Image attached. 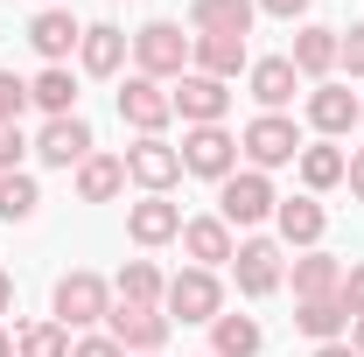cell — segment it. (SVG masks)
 Listing matches in <instances>:
<instances>
[{
	"label": "cell",
	"mask_w": 364,
	"mask_h": 357,
	"mask_svg": "<svg viewBox=\"0 0 364 357\" xmlns=\"http://www.w3.org/2000/svg\"><path fill=\"white\" fill-rule=\"evenodd\" d=\"M168 98H176L182 127H225V112H231V85H218V78H203V70H182Z\"/></svg>",
	"instance_id": "10"
},
{
	"label": "cell",
	"mask_w": 364,
	"mask_h": 357,
	"mask_svg": "<svg viewBox=\"0 0 364 357\" xmlns=\"http://www.w3.org/2000/svg\"><path fill=\"white\" fill-rule=\"evenodd\" d=\"M336 43H343V28H322V21L294 28V49H287L294 78H316V85H329V70H336Z\"/></svg>",
	"instance_id": "18"
},
{
	"label": "cell",
	"mask_w": 364,
	"mask_h": 357,
	"mask_svg": "<svg viewBox=\"0 0 364 357\" xmlns=\"http://www.w3.org/2000/svg\"><path fill=\"white\" fill-rule=\"evenodd\" d=\"M0 357H14V336H7V329H0Z\"/></svg>",
	"instance_id": "42"
},
{
	"label": "cell",
	"mask_w": 364,
	"mask_h": 357,
	"mask_svg": "<svg viewBox=\"0 0 364 357\" xmlns=\"http://www.w3.org/2000/svg\"><path fill=\"white\" fill-rule=\"evenodd\" d=\"M231 280H238V294H245V302H267L273 287L287 280L280 238H238V252H231Z\"/></svg>",
	"instance_id": "7"
},
{
	"label": "cell",
	"mask_w": 364,
	"mask_h": 357,
	"mask_svg": "<svg viewBox=\"0 0 364 357\" xmlns=\"http://www.w3.org/2000/svg\"><path fill=\"white\" fill-rule=\"evenodd\" d=\"M28 154H36V140L21 134V127H0V176H14Z\"/></svg>",
	"instance_id": "33"
},
{
	"label": "cell",
	"mask_w": 364,
	"mask_h": 357,
	"mask_svg": "<svg viewBox=\"0 0 364 357\" xmlns=\"http://www.w3.org/2000/svg\"><path fill=\"white\" fill-rule=\"evenodd\" d=\"M182 252H189V267H231V252H238V238H231L225 218H182Z\"/></svg>",
	"instance_id": "15"
},
{
	"label": "cell",
	"mask_w": 364,
	"mask_h": 357,
	"mask_svg": "<svg viewBox=\"0 0 364 357\" xmlns=\"http://www.w3.org/2000/svg\"><path fill=\"white\" fill-rule=\"evenodd\" d=\"M161 294H168V280L154 260H127L119 280H112V302H127V309H161Z\"/></svg>",
	"instance_id": "24"
},
{
	"label": "cell",
	"mask_w": 364,
	"mask_h": 357,
	"mask_svg": "<svg viewBox=\"0 0 364 357\" xmlns=\"http://www.w3.org/2000/svg\"><path fill=\"white\" fill-rule=\"evenodd\" d=\"M36 203H43V189H36L28 169L0 176V224H28V218H36Z\"/></svg>",
	"instance_id": "31"
},
{
	"label": "cell",
	"mask_w": 364,
	"mask_h": 357,
	"mask_svg": "<svg viewBox=\"0 0 364 357\" xmlns=\"http://www.w3.org/2000/svg\"><path fill=\"white\" fill-rule=\"evenodd\" d=\"M189 70H203V78L231 85L238 70H252V56H245V36H189Z\"/></svg>",
	"instance_id": "19"
},
{
	"label": "cell",
	"mask_w": 364,
	"mask_h": 357,
	"mask_svg": "<svg viewBox=\"0 0 364 357\" xmlns=\"http://www.w3.org/2000/svg\"><path fill=\"white\" fill-rule=\"evenodd\" d=\"M316 357H358L350 343H316Z\"/></svg>",
	"instance_id": "40"
},
{
	"label": "cell",
	"mask_w": 364,
	"mask_h": 357,
	"mask_svg": "<svg viewBox=\"0 0 364 357\" xmlns=\"http://www.w3.org/2000/svg\"><path fill=\"white\" fill-rule=\"evenodd\" d=\"M21 112H28V78L0 70V127H21Z\"/></svg>",
	"instance_id": "32"
},
{
	"label": "cell",
	"mask_w": 364,
	"mask_h": 357,
	"mask_svg": "<svg viewBox=\"0 0 364 357\" xmlns=\"http://www.w3.org/2000/svg\"><path fill=\"white\" fill-rule=\"evenodd\" d=\"M350 329H358V336H350V351H358V357H364V322H350Z\"/></svg>",
	"instance_id": "41"
},
{
	"label": "cell",
	"mask_w": 364,
	"mask_h": 357,
	"mask_svg": "<svg viewBox=\"0 0 364 357\" xmlns=\"http://www.w3.org/2000/svg\"><path fill=\"white\" fill-rule=\"evenodd\" d=\"M127 189V161L119 154H91V161H77V203H112Z\"/></svg>",
	"instance_id": "27"
},
{
	"label": "cell",
	"mask_w": 364,
	"mask_h": 357,
	"mask_svg": "<svg viewBox=\"0 0 364 357\" xmlns=\"http://www.w3.org/2000/svg\"><path fill=\"white\" fill-rule=\"evenodd\" d=\"M182 176H203V182H225L238 176V134L231 127H182Z\"/></svg>",
	"instance_id": "5"
},
{
	"label": "cell",
	"mask_w": 364,
	"mask_h": 357,
	"mask_svg": "<svg viewBox=\"0 0 364 357\" xmlns=\"http://www.w3.org/2000/svg\"><path fill=\"white\" fill-rule=\"evenodd\" d=\"M336 287H343V260H329L322 245L294 260V302H329Z\"/></svg>",
	"instance_id": "26"
},
{
	"label": "cell",
	"mask_w": 364,
	"mask_h": 357,
	"mask_svg": "<svg viewBox=\"0 0 364 357\" xmlns=\"http://www.w3.org/2000/svg\"><path fill=\"white\" fill-rule=\"evenodd\" d=\"M119 119H127L140 140L161 134V127L176 119V98H168V85H154V78H140V70H134V78L119 85Z\"/></svg>",
	"instance_id": "11"
},
{
	"label": "cell",
	"mask_w": 364,
	"mask_h": 357,
	"mask_svg": "<svg viewBox=\"0 0 364 357\" xmlns=\"http://www.w3.org/2000/svg\"><path fill=\"white\" fill-rule=\"evenodd\" d=\"M127 49H134V36H127V28H112V21H91L85 43H77V70H85V78H119Z\"/></svg>",
	"instance_id": "17"
},
{
	"label": "cell",
	"mask_w": 364,
	"mask_h": 357,
	"mask_svg": "<svg viewBox=\"0 0 364 357\" xmlns=\"http://www.w3.org/2000/svg\"><path fill=\"white\" fill-rule=\"evenodd\" d=\"M301 127L287 119V112H259L245 134H238V154H245V169H259V176H273V169H287V161H301Z\"/></svg>",
	"instance_id": "1"
},
{
	"label": "cell",
	"mask_w": 364,
	"mask_h": 357,
	"mask_svg": "<svg viewBox=\"0 0 364 357\" xmlns=\"http://www.w3.org/2000/svg\"><path fill=\"white\" fill-rule=\"evenodd\" d=\"M259 0H189V28L196 36H252Z\"/></svg>",
	"instance_id": "21"
},
{
	"label": "cell",
	"mask_w": 364,
	"mask_h": 357,
	"mask_svg": "<svg viewBox=\"0 0 364 357\" xmlns=\"http://www.w3.org/2000/svg\"><path fill=\"white\" fill-rule=\"evenodd\" d=\"M259 343H267V329L252 315H218L210 322V357H259Z\"/></svg>",
	"instance_id": "28"
},
{
	"label": "cell",
	"mask_w": 364,
	"mask_h": 357,
	"mask_svg": "<svg viewBox=\"0 0 364 357\" xmlns=\"http://www.w3.org/2000/svg\"><path fill=\"white\" fill-rule=\"evenodd\" d=\"M316 0H259V14H273V21H301Z\"/></svg>",
	"instance_id": "37"
},
{
	"label": "cell",
	"mask_w": 364,
	"mask_h": 357,
	"mask_svg": "<svg viewBox=\"0 0 364 357\" xmlns=\"http://www.w3.org/2000/svg\"><path fill=\"white\" fill-rule=\"evenodd\" d=\"M336 302H343V315H350V322H364V260H358V267H343V287H336Z\"/></svg>",
	"instance_id": "34"
},
{
	"label": "cell",
	"mask_w": 364,
	"mask_h": 357,
	"mask_svg": "<svg viewBox=\"0 0 364 357\" xmlns=\"http://www.w3.org/2000/svg\"><path fill=\"white\" fill-rule=\"evenodd\" d=\"M127 238H134L140 252H154V245L182 238V211L168 196H140V203H127Z\"/></svg>",
	"instance_id": "14"
},
{
	"label": "cell",
	"mask_w": 364,
	"mask_h": 357,
	"mask_svg": "<svg viewBox=\"0 0 364 357\" xmlns=\"http://www.w3.org/2000/svg\"><path fill=\"white\" fill-rule=\"evenodd\" d=\"M91 154H98V140H91V127L77 112H70V119H43V134H36V161H43V169H77Z\"/></svg>",
	"instance_id": "12"
},
{
	"label": "cell",
	"mask_w": 364,
	"mask_h": 357,
	"mask_svg": "<svg viewBox=\"0 0 364 357\" xmlns=\"http://www.w3.org/2000/svg\"><path fill=\"white\" fill-rule=\"evenodd\" d=\"M273 231H280V245L316 252L322 231H329V211H322L316 196H280V203H273Z\"/></svg>",
	"instance_id": "13"
},
{
	"label": "cell",
	"mask_w": 364,
	"mask_h": 357,
	"mask_svg": "<svg viewBox=\"0 0 364 357\" xmlns=\"http://www.w3.org/2000/svg\"><path fill=\"white\" fill-rule=\"evenodd\" d=\"M14 357H70V329L43 315V322H21L14 329Z\"/></svg>",
	"instance_id": "30"
},
{
	"label": "cell",
	"mask_w": 364,
	"mask_h": 357,
	"mask_svg": "<svg viewBox=\"0 0 364 357\" xmlns=\"http://www.w3.org/2000/svg\"><path fill=\"white\" fill-rule=\"evenodd\" d=\"M343 182H350V196H358V203H364V147H358V154H350V169H343Z\"/></svg>",
	"instance_id": "38"
},
{
	"label": "cell",
	"mask_w": 364,
	"mask_h": 357,
	"mask_svg": "<svg viewBox=\"0 0 364 357\" xmlns=\"http://www.w3.org/2000/svg\"><path fill=\"white\" fill-rule=\"evenodd\" d=\"M134 63H140V78L176 85L182 70H189V36H182L176 21H147V28H134Z\"/></svg>",
	"instance_id": "6"
},
{
	"label": "cell",
	"mask_w": 364,
	"mask_h": 357,
	"mask_svg": "<svg viewBox=\"0 0 364 357\" xmlns=\"http://www.w3.org/2000/svg\"><path fill=\"white\" fill-rule=\"evenodd\" d=\"M294 329H301L309 343H343L350 315H343V302L329 294V302H301V309H294Z\"/></svg>",
	"instance_id": "29"
},
{
	"label": "cell",
	"mask_w": 364,
	"mask_h": 357,
	"mask_svg": "<svg viewBox=\"0 0 364 357\" xmlns=\"http://www.w3.org/2000/svg\"><path fill=\"white\" fill-rule=\"evenodd\" d=\"M168 329H176V322H168L161 309H127V302H112V315H105V336H112L127 357H161Z\"/></svg>",
	"instance_id": "8"
},
{
	"label": "cell",
	"mask_w": 364,
	"mask_h": 357,
	"mask_svg": "<svg viewBox=\"0 0 364 357\" xmlns=\"http://www.w3.org/2000/svg\"><path fill=\"white\" fill-rule=\"evenodd\" d=\"M28 43H36L43 63H70V49L85 43V21H77L70 7H43V14L28 21Z\"/></svg>",
	"instance_id": "16"
},
{
	"label": "cell",
	"mask_w": 364,
	"mask_h": 357,
	"mask_svg": "<svg viewBox=\"0 0 364 357\" xmlns=\"http://www.w3.org/2000/svg\"><path fill=\"white\" fill-rule=\"evenodd\" d=\"M49 315L63 322V329H98L105 315H112V280L105 273H63L56 280V294H49Z\"/></svg>",
	"instance_id": "2"
},
{
	"label": "cell",
	"mask_w": 364,
	"mask_h": 357,
	"mask_svg": "<svg viewBox=\"0 0 364 357\" xmlns=\"http://www.w3.org/2000/svg\"><path fill=\"white\" fill-rule=\"evenodd\" d=\"M0 315H14V273H0Z\"/></svg>",
	"instance_id": "39"
},
{
	"label": "cell",
	"mask_w": 364,
	"mask_h": 357,
	"mask_svg": "<svg viewBox=\"0 0 364 357\" xmlns=\"http://www.w3.org/2000/svg\"><path fill=\"white\" fill-rule=\"evenodd\" d=\"M119 161H127V182H140V196H168V189L182 182V154H176V147H168L161 134L134 140Z\"/></svg>",
	"instance_id": "9"
},
{
	"label": "cell",
	"mask_w": 364,
	"mask_h": 357,
	"mask_svg": "<svg viewBox=\"0 0 364 357\" xmlns=\"http://www.w3.org/2000/svg\"><path fill=\"white\" fill-rule=\"evenodd\" d=\"M336 70H350V78L364 85V28H350V36L336 43Z\"/></svg>",
	"instance_id": "35"
},
{
	"label": "cell",
	"mask_w": 364,
	"mask_h": 357,
	"mask_svg": "<svg viewBox=\"0 0 364 357\" xmlns=\"http://www.w3.org/2000/svg\"><path fill=\"white\" fill-rule=\"evenodd\" d=\"M273 176H259V169H238V176L218 182V218L231 224V231H252V224L273 218Z\"/></svg>",
	"instance_id": "4"
},
{
	"label": "cell",
	"mask_w": 364,
	"mask_h": 357,
	"mask_svg": "<svg viewBox=\"0 0 364 357\" xmlns=\"http://www.w3.org/2000/svg\"><path fill=\"white\" fill-rule=\"evenodd\" d=\"M161 315L168 322H218L225 315V280L210 267H182L168 280V294H161Z\"/></svg>",
	"instance_id": "3"
},
{
	"label": "cell",
	"mask_w": 364,
	"mask_h": 357,
	"mask_svg": "<svg viewBox=\"0 0 364 357\" xmlns=\"http://www.w3.org/2000/svg\"><path fill=\"white\" fill-rule=\"evenodd\" d=\"M358 127H364V91H358Z\"/></svg>",
	"instance_id": "43"
},
{
	"label": "cell",
	"mask_w": 364,
	"mask_h": 357,
	"mask_svg": "<svg viewBox=\"0 0 364 357\" xmlns=\"http://www.w3.org/2000/svg\"><path fill=\"white\" fill-rule=\"evenodd\" d=\"M309 127H316L322 140H343L358 127V91L350 85H316L309 91Z\"/></svg>",
	"instance_id": "20"
},
{
	"label": "cell",
	"mask_w": 364,
	"mask_h": 357,
	"mask_svg": "<svg viewBox=\"0 0 364 357\" xmlns=\"http://www.w3.org/2000/svg\"><path fill=\"white\" fill-rule=\"evenodd\" d=\"M70 357H127V351H119V343H112L105 329H85V336L70 343Z\"/></svg>",
	"instance_id": "36"
},
{
	"label": "cell",
	"mask_w": 364,
	"mask_h": 357,
	"mask_svg": "<svg viewBox=\"0 0 364 357\" xmlns=\"http://www.w3.org/2000/svg\"><path fill=\"white\" fill-rule=\"evenodd\" d=\"M28 105H43L49 119H70V112H77V78H70V63H43V70L28 78Z\"/></svg>",
	"instance_id": "22"
},
{
	"label": "cell",
	"mask_w": 364,
	"mask_h": 357,
	"mask_svg": "<svg viewBox=\"0 0 364 357\" xmlns=\"http://www.w3.org/2000/svg\"><path fill=\"white\" fill-rule=\"evenodd\" d=\"M294 85H301V78H294V63H287V56H259V63L245 70V91L259 98V112H280V105L294 98Z\"/></svg>",
	"instance_id": "23"
},
{
	"label": "cell",
	"mask_w": 364,
	"mask_h": 357,
	"mask_svg": "<svg viewBox=\"0 0 364 357\" xmlns=\"http://www.w3.org/2000/svg\"><path fill=\"white\" fill-rule=\"evenodd\" d=\"M294 169H301V189H309V196H322V189H336V182H343V169H350V154H343L336 140H309Z\"/></svg>",
	"instance_id": "25"
}]
</instances>
